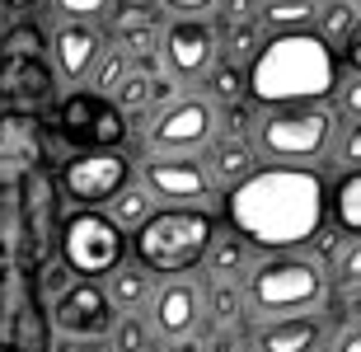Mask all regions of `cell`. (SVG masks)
Masks as SVG:
<instances>
[{
  "label": "cell",
  "mask_w": 361,
  "mask_h": 352,
  "mask_svg": "<svg viewBox=\"0 0 361 352\" xmlns=\"http://www.w3.org/2000/svg\"><path fill=\"white\" fill-rule=\"evenodd\" d=\"M221 226L254 254H295L329 231V174L295 164H258L221 198Z\"/></svg>",
  "instance_id": "1"
},
{
  "label": "cell",
  "mask_w": 361,
  "mask_h": 352,
  "mask_svg": "<svg viewBox=\"0 0 361 352\" xmlns=\"http://www.w3.org/2000/svg\"><path fill=\"white\" fill-rule=\"evenodd\" d=\"M343 80V56L310 28V33H272L244 66L249 109L281 104H334Z\"/></svg>",
  "instance_id": "2"
},
{
  "label": "cell",
  "mask_w": 361,
  "mask_h": 352,
  "mask_svg": "<svg viewBox=\"0 0 361 352\" xmlns=\"http://www.w3.org/2000/svg\"><path fill=\"white\" fill-rule=\"evenodd\" d=\"M334 104H281V109H244V132L263 164H295L329 174V155L338 141Z\"/></svg>",
  "instance_id": "3"
},
{
  "label": "cell",
  "mask_w": 361,
  "mask_h": 352,
  "mask_svg": "<svg viewBox=\"0 0 361 352\" xmlns=\"http://www.w3.org/2000/svg\"><path fill=\"white\" fill-rule=\"evenodd\" d=\"M329 263L310 249L295 254H258L249 277H244V301L263 320H286V315H319L329 296Z\"/></svg>",
  "instance_id": "4"
},
{
  "label": "cell",
  "mask_w": 361,
  "mask_h": 352,
  "mask_svg": "<svg viewBox=\"0 0 361 352\" xmlns=\"http://www.w3.org/2000/svg\"><path fill=\"white\" fill-rule=\"evenodd\" d=\"M221 217L216 212H192V207H160L155 217L132 235V258L155 272V282L197 272L212 254Z\"/></svg>",
  "instance_id": "5"
},
{
  "label": "cell",
  "mask_w": 361,
  "mask_h": 352,
  "mask_svg": "<svg viewBox=\"0 0 361 352\" xmlns=\"http://www.w3.org/2000/svg\"><path fill=\"white\" fill-rule=\"evenodd\" d=\"M226 127V113L216 109L202 90H183L169 99L164 109H155L141 122V155H183V160H202V150L212 146Z\"/></svg>",
  "instance_id": "6"
},
{
  "label": "cell",
  "mask_w": 361,
  "mask_h": 352,
  "mask_svg": "<svg viewBox=\"0 0 361 352\" xmlns=\"http://www.w3.org/2000/svg\"><path fill=\"white\" fill-rule=\"evenodd\" d=\"M132 178H136V160L122 146H85L61 164L56 188L75 212H104Z\"/></svg>",
  "instance_id": "7"
},
{
  "label": "cell",
  "mask_w": 361,
  "mask_h": 352,
  "mask_svg": "<svg viewBox=\"0 0 361 352\" xmlns=\"http://www.w3.org/2000/svg\"><path fill=\"white\" fill-rule=\"evenodd\" d=\"M127 254H132L127 235H122L104 212H71V217L61 221L56 258H61L80 282H104Z\"/></svg>",
  "instance_id": "8"
},
{
  "label": "cell",
  "mask_w": 361,
  "mask_h": 352,
  "mask_svg": "<svg viewBox=\"0 0 361 352\" xmlns=\"http://www.w3.org/2000/svg\"><path fill=\"white\" fill-rule=\"evenodd\" d=\"M160 71L178 90H197L221 61V28L216 19H164L160 28Z\"/></svg>",
  "instance_id": "9"
},
{
  "label": "cell",
  "mask_w": 361,
  "mask_h": 352,
  "mask_svg": "<svg viewBox=\"0 0 361 352\" xmlns=\"http://www.w3.org/2000/svg\"><path fill=\"white\" fill-rule=\"evenodd\" d=\"M136 183L155 198V207H192V212H216L221 217V193L207 178L202 160L183 155H141L136 160Z\"/></svg>",
  "instance_id": "10"
},
{
  "label": "cell",
  "mask_w": 361,
  "mask_h": 352,
  "mask_svg": "<svg viewBox=\"0 0 361 352\" xmlns=\"http://www.w3.org/2000/svg\"><path fill=\"white\" fill-rule=\"evenodd\" d=\"M5 348L10 352H52V315L42 310V291L24 268H5Z\"/></svg>",
  "instance_id": "11"
},
{
  "label": "cell",
  "mask_w": 361,
  "mask_h": 352,
  "mask_svg": "<svg viewBox=\"0 0 361 352\" xmlns=\"http://www.w3.org/2000/svg\"><path fill=\"white\" fill-rule=\"evenodd\" d=\"M108 38L99 24H71V19H52L47 28V66H52L56 85L66 90H85L94 66L104 61Z\"/></svg>",
  "instance_id": "12"
},
{
  "label": "cell",
  "mask_w": 361,
  "mask_h": 352,
  "mask_svg": "<svg viewBox=\"0 0 361 352\" xmlns=\"http://www.w3.org/2000/svg\"><path fill=\"white\" fill-rule=\"evenodd\" d=\"M47 315H52L56 339H108L113 324H118V310L108 305L104 286L99 282H80V277L52 301Z\"/></svg>",
  "instance_id": "13"
},
{
  "label": "cell",
  "mask_w": 361,
  "mask_h": 352,
  "mask_svg": "<svg viewBox=\"0 0 361 352\" xmlns=\"http://www.w3.org/2000/svg\"><path fill=\"white\" fill-rule=\"evenodd\" d=\"M244 109H249V104H244ZM244 109L230 113L226 127H221V136L202 150V169H207V178L216 183L221 198H226L230 188H240L244 178L263 164V160H258V150H254V141H249V132H244Z\"/></svg>",
  "instance_id": "14"
},
{
  "label": "cell",
  "mask_w": 361,
  "mask_h": 352,
  "mask_svg": "<svg viewBox=\"0 0 361 352\" xmlns=\"http://www.w3.org/2000/svg\"><path fill=\"white\" fill-rule=\"evenodd\" d=\"M202 320V291L192 277H169L155 286V296L146 305V324L155 339L174 343V339H192V329Z\"/></svg>",
  "instance_id": "15"
},
{
  "label": "cell",
  "mask_w": 361,
  "mask_h": 352,
  "mask_svg": "<svg viewBox=\"0 0 361 352\" xmlns=\"http://www.w3.org/2000/svg\"><path fill=\"white\" fill-rule=\"evenodd\" d=\"M56 95V75L47 56H0V99L24 109H38Z\"/></svg>",
  "instance_id": "16"
},
{
  "label": "cell",
  "mask_w": 361,
  "mask_h": 352,
  "mask_svg": "<svg viewBox=\"0 0 361 352\" xmlns=\"http://www.w3.org/2000/svg\"><path fill=\"white\" fill-rule=\"evenodd\" d=\"M14 193H19V226L28 235V254L47 258V249H52V183L42 169H33Z\"/></svg>",
  "instance_id": "17"
},
{
  "label": "cell",
  "mask_w": 361,
  "mask_h": 352,
  "mask_svg": "<svg viewBox=\"0 0 361 352\" xmlns=\"http://www.w3.org/2000/svg\"><path fill=\"white\" fill-rule=\"evenodd\" d=\"M99 286H104L108 305H113L118 315H141L150 305V296H155V286H160V282H155V272H150V268H141V263L127 254Z\"/></svg>",
  "instance_id": "18"
},
{
  "label": "cell",
  "mask_w": 361,
  "mask_h": 352,
  "mask_svg": "<svg viewBox=\"0 0 361 352\" xmlns=\"http://www.w3.org/2000/svg\"><path fill=\"white\" fill-rule=\"evenodd\" d=\"M324 320L319 315H286V320H263L258 324V352H319Z\"/></svg>",
  "instance_id": "19"
},
{
  "label": "cell",
  "mask_w": 361,
  "mask_h": 352,
  "mask_svg": "<svg viewBox=\"0 0 361 352\" xmlns=\"http://www.w3.org/2000/svg\"><path fill=\"white\" fill-rule=\"evenodd\" d=\"M324 14V0H263L258 5V28L263 38L272 33H310Z\"/></svg>",
  "instance_id": "20"
},
{
  "label": "cell",
  "mask_w": 361,
  "mask_h": 352,
  "mask_svg": "<svg viewBox=\"0 0 361 352\" xmlns=\"http://www.w3.org/2000/svg\"><path fill=\"white\" fill-rule=\"evenodd\" d=\"M329 221L343 240H361V169H343L329 183Z\"/></svg>",
  "instance_id": "21"
},
{
  "label": "cell",
  "mask_w": 361,
  "mask_h": 352,
  "mask_svg": "<svg viewBox=\"0 0 361 352\" xmlns=\"http://www.w3.org/2000/svg\"><path fill=\"white\" fill-rule=\"evenodd\" d=\"M202 95L212 99L216 109L226 113H240L244 104H249V85H244V66H235V61H226V56H221V61H216L212 66V75H207V80L197 85Z\"/></svg>",
  "instance_id": "22"
},
{
  "label": "cell",
  "mask_w": 361,
  "mask_h": 352,
  "mask_svg": "<svg viewBox=\"0 0 361 352\" xmlns=\"http://www.w3.org/2000/svg\"><path fill=\"white\" fill-rule=\"evenodd\" d=\"M155 212H160V207H155V198H150L146 188H141V183H127V188L118 193V198H113V202L104 207V217L113 221V226H118L122 235H127V244H132V235L141 231V226H146L150 217H155Z\"/></svg>",
  "instance_id": "23"
},
{
  "label": "cell",
  "mask_w": 361,
  "mask_h": 352,
  "mask_svg": "<svg viewBox=\"0 0 361 352\" xmlns=\"http://www.w3.org/2000/svg\"><path fill=\"white\" fill-rule=\"evenodd\" d=\"M254 249L240 240L235 231H226L221 226V235H216V244H212V254H207V263L202 268L207 272H216L221 282H235V277H249V268H254Z\"/></svg>",
  "instance_id": "24"
},
{
  "label": "cell",
  "mask_w": 361,
  "mask_h": 352,
  "mask_svg": "<svg viewBox=\"0 0 361 352\" xmlns=\"http://www.w3.org/2000/svg\"><path fill=\"white\" fill-rule=\"evenodd\" d=\"M357 24H361V10L352 0H324V14H319V24H314V33L343 56V47H348V38L357 33Z\"/></svg>",
  "instance_id": "25"
},
{
  "label": "cell",
  "mask_w": 361,
  "mask_h": 352,
  "mask_svg": "<svg viewBox=\"0 0 361 352\" xmlns=\"http://www.w3.org/2000/svg\"><path fill=\"white\" fill-rule=\"evenodd\" d=\"M127 75H132V56H122V52H113V47H108L104 61L94 66L90 85H85L80 95H90V99H118V90L127 85Z\"/></svg>",
  "instance_id": "26"
},
{
  "label": "cell",
  "mask_w": 361,
  "mask_h": 352,
  "mask_svg": "<svg viewBox=\"0 0 361 352\" xmlns=\"http://www.w3.org/2000/svg\"><path fill=\"white\" fill-rule=\"evenodd\" d=\"M329 282L348 296H361V240H343L329 258Z\"/></svg>",
  "instance_id": "27"
},
{
  "label": "cell",
  "mask_w": 361,
  "mask_h": 352,
  "mask_svg": "<svg viewBox=\"0 0 361 352\" xmlns=\"http://www.w3.org/2000/svg\"><path fill=\"white\" fill-rule=\"evenodd\" d=\"M150 343H155V334H150L146 315H118V324L108 334L113 352H150Z\"/></svg>",
  "instance_id": "28"
},
{
  "label": "cell",
  "mask_w": 361,
  "mask_h": 352,
  "mask_svg": "<svg viewBox=\"0 0 361 352\" xmlns=\"http://www.w3.org/2000/svg\"><path fill=\"white\" fill-rule=\"evenodd\" d=\"M52 5V19H71V24H99L113 14V0H47Z\"/></svg>",
  "instance_id": "29"
},
{
  "label": "cell",
  "mask_w": 361,
  "mask_h": 352,
  "mask_svg": "<svg viewBox=\"0 0 361 352\" xmlns=\"http://www.w3.org/2000/svg\"><path fill=\"white\" fill-rule=\"evenodd\" d=\"M329 169H361V122H343L334 141V155H329Z\"/></svg>",
  "instance_id": "30"
},
{
  "label": "cell",
  "mask_w": 361,
  "mask_h": 352,
  "mask_svg": "<svg viewBox=\"0 0 361 352\" xmlns=\"http://www.w3.org/2000/svg\"><path fill=\"white\" fill-rule=\"evenodd\" d=\"M33 282H38V291H42V301H47V305H52L56 296H61V291H66L71 282H75V272L66 268V263H61V258H42V268H38V277H33Z\"/></svg>",
  "instance_id": "31"
},
{
  "label": "cell",
  "mask_w": 361,
  "mask_h": 352,
  "mask_svg": "<svg viewBox=\"0 0 361 352\" xmlns=\"http://www.w3.org/2000/svg\"><path fill=\"white\" fill-rule=\"evenodd\" d=\"M334 109H338V118H343V122H361V71H348V66H343Z\"/></svg>",
  "instance_id": "32"
},
{
  "label": "cell",
  "mask_w": 361,
  "mask_h": 352,
  "mask_svg": "<svg viewBox=\"0 0 361 352\" xmlns=\"http://www.w3.org/2000/svg\"><path fill=\"white\" fill-rule=\"evenodd\" d=\"M164 19H216L221 0H155Z\"/></svg>",
  "instance_id": "33"
},
{
  "label": "cell",
  "mask_w": 361,
  "mask_h": 352,
  "mask_svg": "<svg viewBox=\"0 0 361 352\" xmlns=\"http://www.w3.org/2000/svg\"><path fill=\"white\" fill-rule=\"evenodd\" d=\"M52 352H113L108 339H56Z\"/></svg>",
  "instance_id": "34"
},
{
  "label": "cell",
  "mask_w": 361,
  "mask_h": 352,
  "mask_svg": "<svg viewBox=\"0 0 361 352\" xmlns=\"http://www.w3.org/2000/svg\"><path fill=\"white\" fill-rule=\"evenodd\" d=\"M343 66H348V71H361V24H357V33L348 38V47H343Z\"/></svg>",
  "instance_id": "35"
},
{
  "label": "cell",
  "mask_w": 361,
  "mask_h": 352,
  "mask_svg": "<svg viewBox=\"0 0 361 352\" xmlns=\"http://www.w3.org/2000/svg\"><path fill=\"white\" fill-rule=\"evenodd\" d=\"M329 352H361V329H343Z\"/></svg>",
  "instance_id": "36"
},
{
  "label": "cell",
  "mask_w": 361,
  "mask_h": 352,
  "mask_svg": "<svg viewBox=\"0 0 361 352\" xmlns=\"http://www.w3.org/2000/svg\"><path fill=\"white\" fill-rule=\"evenodd\" d=\"M38 5H47V0H5V10H14V14H33Z\"/></svg>",
  "instance_id": "37"
},
{
  "label": "cell",
  "mask_w": 361,
  "mask_h": 352,
  "mask_svg": "<svg viewBox=\"0 0 361 352\" xmlns=\"http://www.w3.org/2000/svg\"><path fill=\"white\" fill-rule=\"evenodd\" d=\"M164 352H202V348H197V343H192V339H174V343H169V348H164Z\"/></svg>",
  "instance_id": "38"
},
{
  "label": "cell",
  "mask_w": 361,
  "mask_h": 352,
  "mask_svg": "<svg viewBox=\"0 0 361 352\" xmlns=\"http://www.w3.org/2000/svg\"><path fill=\"white\" fill-rule=\"evenodd\" d=\"M5 24H10V10H5V0H0V33H5Z\"/></svg>",
  "instance_id": "39"
},
{
  "label": "cell",
  "mask_w": 361,
  "mask_h": 352,
  "mask_svg": "<svg viewBox=\"0 0 361 352\" xmlns=\"http://www.w3.org/2000/svg\"><path fill=\"white\" fill-rule=\"evenodd\" d=\"M352 5H357V10H361V0H352Z\"/></svg>",
  "instance_id": "40"
}]
</instances>
